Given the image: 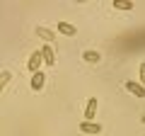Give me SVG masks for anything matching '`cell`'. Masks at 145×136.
I'll return each instance as SVG.
<instances>
[{
  "mask_svg": "<svg viewBox=\"0 0 145 136\" xmlns=\"http://www.w3.org/2000/svg\"><path fill=\"white\" fill-rule=\"evenodd\" d=\"M94 114H97V100L89 97L87 100V107H85V121H92Z\"/></svg>",
  "mask_w": 145,
  "mask_h": 136,
  "instance_id": "obj_6",
  "label": "cell"
},
{
  "mask_svg": "<svg viewBox=\"0 0 145 136\" xmlns=\"http://www.w3.org/2000/svg\"><path fill=\"white\" fill-rule=\"evenodd\" d=\"M82 61H87V63H99V61H102V56H99V51H85V53H82Z\"/></svg>",
  "mask_w": 145,
  "mask_h": 136,
  "instance_id": "obj_9",
  "label": "cell"
},
{
  "mask_svg": "<svg viewBox=\"0 0 145 136\" xmlns=\"http://www.w3.org/2000/svg\"><path fill=\"white\" fill-rule=\"evenodd\" d=\"M10 80H12V73H7V71H3V73H0V92H3V88H5Z\"/></svg>",
  "mask_w": 145,
  "mask_h": 136,
  "instance_id": "obj_11",
  "label": "cell"
},
{
  "mask_svg": "<svg viewBox=\"0 0 145 136\" xmlns=\"http://www.w3.org/2000/svg\"><path fill=\"white\" fill-rule=\"evenodd\" d=\"M41 58H44V63H46V66H56V53H53V46L51 44H44L41 46Z\"/></svg>",
  "mask_w": 145,
  "mask_h": 136,
  "instance_id": "obj_2",
  "label": "cell"
},
{
  "mask_svg": "<svg viewBox=\"0 0 145 136\" xmlns=\"http://www.w3.org/2000/svg\"><path fill=\"white\" fill-rule=\"evenodd\" d=\"M126 90H128L131 95H135L138 100H145V88L138 83V80H126Z\"/></svg>",
  "mask_w": 145,
  "mask_h": 136,
  "instance_id": "obj_1",
  "label": "cell"
},
{
  "mask_svg": "<svg viewBox=\"0 0 145 136\" xmlns=\"http://www.w3.org/2000/svg\"><path fill=\"white\" fill-rule=\"evenodd\" d=\"M58 32H61V34H65V37H75V34H78V27L75 24H70V22H58Z\"/></svg>",
  "mask_w": 145,
  "mask_h": 136,
  "instance_id": "obj_5",
  "label": "cell"
},
{
  "mask_svg": "<svg viewBox=\"0 0 145 136\" xmlns=\"http://www.w3.org/2000/svg\"><path fill=\"white\" fill-rule=\"evenodd\" d=\"M111 5H114L116 10H133V3H131V0H114Z\"/></svg>",
  "mask_w": 145,
  "mask_h": 136,
  "instance_id": "obj_10",
  "label": "cell"
},
{
  "mask_svg": "<svg viewBox=\"0 0 145 136\" xmlns=\"http://www.w3.org/2000/svg\"><path fill=\"white\" fill-rule=\"evenodd\" d=\"M138 83H140V85L145 88V61L140 63V80H138Z\"/></svg>",
  "mask_w": 145,
  "mask_h": 136,
  "instance_id": "obj_12",
  "label": "cell"
},
{
  "mask_svg": "<svg viewBox=\"0 0 145 136\" xmlns=\"http://www.w3.org/2000/svg\"><path fill=\"white\" fill-rule=\"evenodd\" d=\"M41 63H44V58H41V51H34L29 56V63H27V68H29L31 73H36L39 68H41Z\"/></svg>",
  "mask_w": 145,
  "mask_h": 136,
  "instance_id": "obj_3",
  "label": "cell"
},
{
  "mask_svg": "<svg viewBox=\"0 0 145 136\" xmlns=\"http://www.w3.org/2000/svg\"><path fill=\"white\" fill-rule=\"evenodd\" d=\"M80 131H82V134H99V131H102V124H97V121H82V124H80Z\"/></svg>",
  "mask_w": 145,
  "mask_h": 136,
  "instance_id": "obj_4",
  "label": "cell"
},
{
  "mask_svg": "<svg viewBox=\"0 0 145 136\" xmlns=\"http://www.w3.org/2000/svg\"><path fill=\"white\" fill-rule=\"evenodd\" d=\"M44 83H46V75L41 73V71H36V73H31V90H41Z\"/></svg>",
  "mask_w": 145,
  "mask_h": 136,
  "instance_id": "obj_7",
  "label": "cell"
},
{
  "mask_svg": "<svg viewBox=\"0 0 145 136\" xmlns=\"http://www.w3.org/2000/svg\"><path fill=\"white\" fill-rule=\"evenodd\" d=\"M36 37H41L46 44H53V42H56L53 32H51V29H46V27H36Z\"/></svg>",
  "mask_w": 145,
  "mask_h": 136,
  "instance_id": "obj_8",
  "label": "cell"
}]
</instances>
